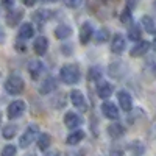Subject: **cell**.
<instances>
[{"label": "cell", "instance_id": "obj_16", "mask_svg": "<svg viewBox=\"0 0 156 156\" xmlns=\"http://www.w3.org/2000/svg\"><path fill=\"white\" fill-rule=\"evenodd\" d=\"M64 125H66L67 128H70V129H75L76 126L81 125V117L76 112L69 111V112H66V115H64Z\"/></svg>", "mask_w": 156, "mask_h": 156}, {"label": "cell", "instance_id": "obj_10", "mask_svg": "<svg viewBox=\"0 0 156 156\" xmlns=\"http://www.w3.org/2000/svg\"><path fill=\"white\" fill-rule=\"evenodd\" d=\"M55 89H56V78L55 76H45L41 81V84H39V87H37L39 94H42V95H47L50 92H53Z\"/></svg>", "mask_w": 156, "mask_h": 156}, {"label": "cell", "instance_id": "obj_3", "mask_svg": "<svg viewBox=\"0 0 156 156\" xmlns=\"http://www.w3.org/2000/svg\"><path fill=\"white\" fill-rule=\"evenodd\" d=\"M39 134H41V133H39V125L37 123H30L27 126V129L22 133V136L19 139V145L22 148H28L34 140H37Z\"/></svg>", "mask_w": 156, "mask_h": 156}, {"label": "cell", "instance_id": "obj_26", "mask_svg": "<svg viewBox=\"0 0 156 156\" xmlns=\"http://www.w3.org/2000/svg\"><path fill=\"white\" fill-rule=\"evenodd\" d=\"M50 17H51V11H47V9H39V11L34 12V16H33V19H34L36 22H39L41 25H42L44 22H47Z\"/></svg>", "mask_w": 156, "mask_h": 156}, {"label": "cell", "instance_id": "obj_15", "mask_svg": "<svg viewBox=\"0 0 156 156\" xmlns=\"http://www.w3.org/2000/svg\"><path fill=\"white\" fill-rule=\"evenodd\" d=\"M126 67H125V62H120V61H117V62H112L108 72L112 78H115V80H120V78H123V73H125Z\"/></svg>", "mask_w": 156, "mask_h": 156}, {"label": "cell", "instance_id": "obj_4", "mask_svg": "<svg viewBox=\"0 0 156 156\" xmlns=\"http://www.w3.org/2000/svg\"><path fill=\"white\" fill-rule=\"evenodd\" d=\"M69 98L72 101V105L80 112H86L87 111V100H86V97H84V94L81 92V90L72 89L70 94H69Z\"/></svg>", "mask_w": 156, "mask_h": 156}, {"label": "cell", "instance_id": "obj_27", "mask_svg": "<svg viewBox=\"0 0 156 156\" xmlns=\"http://www.w3.org/2000/svg\"><path fill=\"white\" fill-rule=\"evenodd\" d=\"M16 134H17V125H14V123H8L2 129V136L5 139H12Z\"/></svg>", "mask_w": 156, "mask_h": 156}, {"label": "cell", "instance_id": "obj_7", "mask_svg": "<svg viewBox=\"0 0 156 156\" xmlns=\"http://www.w3.org/2000/svg\"><path fill=\"white\" fill-rule=\"evenodd\" d=\"M150 47H151V44L147 42V41H137L133 45V48L129 50V56H131V58H140V56H144V55H147L148 51H150Z\"/></svg>", "mask_w": 156, "mask_h": 156}, {"label": "cell", "instance_id": "obj_34", "mask_svg": "<svg viewBox=\"0 0 156 156\" xmlns=\"http://www.w3.org/2000/svg\"><path fill=\"white\" fill-rule=\"evenodd\" d=\"M0 2H2V5L5 6V8H12L14 6V0H0Z\"/></svg>", "mask_w": 156, "mask_h": 156}, {"label": "cell", "instance_id": "obj_35", "mask_svg": "<svg viewBox=\"0 0 156 156\" xmlns=\"http://www.w3.org/2000/svg\"><path fill=\"white\" fill-rule=\"evenodd\" d=\"M67 156H84V151L83 150H73V151H69Z\"/></svg>", "mask_w": 156, "mask_h": 156}, {"label": "cell", "instance_id": "obj_19", "mask_svg": "<svg viewBox=\"0 0 156 156\" xmlns=\"http://www.w3.org/2000/svg\"><path fill=\"white\" fill-rule=\"evenodd\" d=\"M125 126L122 125V123H111L109 126H108V134H109V137H112V139H120L123 134H125Z\"/></svg>", "mask_w": 156, "mask_h": 156}, {"label": "cell", "instance_id": "obj_9", "mask_svg": "<svg viewBox=\"0 0 156 156\" xmlns=\"http://www.w3.org/2000/svg\"><path fill=\"white\" fill-rule=\"evenodd\" d=\"M101 114L106 117L109 120H117L120 117V112H119V108H117L112 101H105L101 105Z\"/></svg>", "mask_w": 156, "mask_h": 156}, {"label": "cell", "instance_id": "obj_21", "mask_svg": "<svg viewBox=\"0 0 156 156\" xmlns=\"http://www.w3.org/2000/svg\"><path fill=\"white\" fill-rule=\"evenodd\" d=\"M144 70L147 75H150L151 78H156V53L150 55L145 61V66H144Z\"/></svg>", "mask_w": 156, "mask_h": 156}, {"label": "cell", "instance_id": "obj_5", "mask_svg": "<svg viewBox=\"0 0 156 156\" xmlns=\"http://www.w3.org/2000/svg\"><path fill=\"white\" fill-rule=\"evenodd\" d=\"M25 109H27L25 101H22V100H14V101H11L9 105H8V108H6V115H8V119L14 120V119H19V117L25 112Z\"/></svg>", "mask_w": 156, "mask_h": 156}, {"label": "cell", "instance_id": "obj_13", "mask_svg": "<svg viewBox=\"0 0 156 156\" xmlns=\"http://www.w3.org/2000/svg\"><path fill=\"white\" fill-rule=\"evenodd\" d=\"M92 37H94V28H92V25H90V22H84L81 25V28H80V42L83 45H86Z\"/></svg>", "mask_w": 156, "mask_h": 156}, {"label": "cell", "instance_id": "obj_8", "mask_svg": "<svg viewBox=\"0 0 156 156\" xmlns=\"http://www.w3.org/2000/svg\"><path fill=\"white\" fill-rule=\"evenodd\" d=\"M117 101H119V106L122 108V111H131L133 109V97L126 90H119L117 92Z\"/></svg>", "mask_w": 156, "mask_h": 156}, {"label": "cell", "instance_id": "obj_18", "mask_svg": "<svg viewBox=\"0 0 156 156\" xmlns=\"http://www.w3.org/2000/svg\"><path fill=\"white\" fill-rule=\"evenodd\" d=\"M22 17H23L22 9H12L6 16V23L9 25V27H17V25L20 23V20H22Z\"/></svg>", "mask_w": 156, "mask_h": 156}, {"label": "cell", "instance_id": "obj_30", "mask_svg": "<svg viewBox=\"0 0 156 156\" xmlns=\"http://www.w3.org/2000/svg\"><path fill=\"white\" fill-rule=\"evenodd\" d=\"M131 19H133L131 17V8L126 6L120 14V20H122V23H131Z\"/></svg>", "mask_w": 156, "mask_h": 156}, {"label": "cell", "instance_id": "obj_37", "mask_svg": "<svg viewBox=\"0 0 156 156\" xmlns=\"http://www.w3.org/2000/svg\"><path fill=\"white\" fill-rule=\"evenodd\" d=\"M22 3H23L25 6H34L36 0H22Z\"/></svg>", "mask_w": 156, "mask_h": 156}, {"label": "cell", "instance_id": "obj_29", "mask_svg": "<svg viewBox=\"0 0 156 156\" xmlns=\"http://www.w3.org/2000/svg\"><path fill=\"white\" fill-rule=\"evenodd\" d=\"M17 154V148L12 145V144H8L2 148V153H0V156H16Z\"/></svg>", "mask_w": 156, "mask_h": 156}, {"label": "cell", "instance_id": "obj_43", "mask_svg": "<svg viewBox=\"0 0 156 156\" xmlns=\"http://www.w3.org/2000/svg\"><path fill=\"white\" fill-rule=\"evenodd\" d=\"M105 2H108V0H105ZM109 2H114V0H109Z\"/></svg>", "mask_w": 156, "mask_h": 156}, {"label": "cell", "instance_id": "obj_1", "mask_svg": "<svg viewBox=\"0 0 156 156\" xmlns=\"http://www.w3.org/2000/svg\"><path fill=\"white\" fill-rule=\"evenodd\" d=\"M59 80L64 84H76L81 80V70L76 64H64L59 70Z\"/></svg>", "mask_w": 156, "mask_h": 156}, {"label": "cell", "instance_id": "obj_40", "mask_svg": "<svg viewBox=\"0 0 156 156\" xmlns=\"http://www.w3.org/2000/svg\"><path fill=\"white\" fill-rule=\"evenodd\" d=\"M42 2H47V3H53V2H58V0H42Z\"/></svg>", "mask_w": 156, "mask_h": 156}, {"label": "cell", "instance_id": "obj_6", "mask_svg": "<svg viewBox=\"0 0 156 156\" xmlns=\"http://www.w3.org/2000/svg\"><path fill=\"white\" fill-rule=\"evenodd\" d=\"M125 47H126L125 36L120 34V33H115L112 36V39H111V51H112V53H115V55H120V53H123Z\"/></svg>", "mask_w": 156, "mask_h": 156}, {"label": "cell", "instance_id": "obj_20", "mask_svg": "<svg viewBox=\"0 0 156 156\" xmlns=\"http://www.w3.org/2000/svg\"><path fill=\"white\" fill-rule=\"evenodd\" d=\"M84 139V131H81V129H73V131L66 137V144L67 145H78V144H80V142Z\"/></svg>", "mask_w": 156, "mask_h": 156}, {"label": "cell", "instance_id": "obj_31", "mask_svg": "<svg viewBox=\"0 0 156 156\" xmlns=\"http://www.w3.org/2000/svg\"><path fill=\"white\" fill-rule=\"evenodd\" d=\"M87 76H89V80H90V81H98L100 78H101V70H100L98 67H92V69L89 70Z\"/></svg>", "mask_w": 156, "mask_h": 156}, {"label": "cell", "instance_id": "obj_32", "mask_svg": "<svg viewBox=\"0 0 156 156\" xmlns=\"http://www.w3.org/2000/svg\"><path fill=\"white\" fill-rule=\"evenodd\" d=\"M131 150H133V154L139 156V154L144 153L145 147H144V144H140V142H133V144H131Z\"/></svg>", "mask_w": 156, "mask_h": 156}, {"label": "cell", "instance_id": "obj_25", "mask_svg": "<svg viewBox=\"0 0 156 156\" xmlns=\"http://www.w3.org/2000/svg\"><path fill=\"white\" fill-rule=\"evenodd\" d=\"M140 37H142V30L137 23H131L129 25V28H128V39H131V41L137 42L140 41Z\"/></svg>", "mask_w": 156, "mask_h": 156}, {"label": "cell", "instance_id": "obj_17", "mask_svg": "<svg viewBox=\"0 0 156 156\" xmlns=\"http://www.w3.org/2000/svg\"><path fill=\"white\" fill-rule=\"evenodd\" d=\"M114 92V86L111 83H106V81H103L97 86V95L103 100H108Z\"/></svg>", "mask_w": 156, "mask_h": 156}, {"label": "cell", "instance_id": "obj_23", "mask_svg": "<svg viewBox=\"0 0 156 156\" xmlns=\"http://www.w3.org/2000/svg\"><path fill=\"white\" fill-rule=\"evenodd\" d=\"M70 34H72V28L69 27V25H66V23L58 25L56 30H55V36H56L58 39H61V41H64V39H69Z\"/></svg>", "mask_w": 156, "mask_h": 156}, {"label": "cell", "instance_id": "obj_22", "mask_svg": "<svg viewBox=\"0 0 156 156\" xmlns=\"http://www.w3.org/2000/svg\"><path fill=\"white\" fill-rule=\"evenodd\" d=\"M140 27H144V30L150 34H156V22L150 16H142L140 19Z\"/></svg>", "mask_w": 156, "mask_h": 156}, {"label": "cell", "instance_id": "obj_11", "mask_svg": "<svg viewBox=\"0 0 156 156\" xmlns=\"http://www.w3.org/2000/svg\"><path fill=\"white\" fill-rule=\"evenodd\" d=\"M48 50V39L45 36H37L33 42V51L37 56H42L47 53Z\"/></svg>", "mask_w": 156, "mask_h": 156}, {"label": "cell", "instance_id": "obj_41", "mask_svg": "<svg viewBox=\"0 0 156 156\" xmlns=\"http://www.w3.org/2000/svg\"><path fill=\"white\" fill-rule=\"evenodd\" d=\"M153 47L156 48V36H154V39H153Z\"/></svg>", "mask_w": 156, "mask_h": 156}, {"label": "cell", "instance_id": "obj_42", "mask_svg": "<svg viewBox=\"0 0 156 156\" xmlns=\"http://www.w3.org/2000/svg\"><path fill=\"white\" fill-rule=\"evenodd\" d=\"M0 123H2V112H0Z\"/></svg>", "mask_w": 156, "mask_h": 156}, {"label": "cell", "instance_id": "obj_38", "mask_svg": "<svg viewBox=\"0 0 156 156\" xmlns=\"http://www.w3.org/2000/svg\"><path fill=\"white\" fill-rule=\"evenodd\" d=\"M44 156H59V151H58V150H50V151H47Z\"/></svg>", "mask_w": 156, "mask_h": 156}, {"label": "cell", "instance_id": "obj_44", "mask_svg": "<svg viewBox=\"0 0 156 156\" xmlns=\"http://www.w3.org/2000/svg\"><path fill=\"white\" fill-rule=\"evenodd\" d=\"M154 8H156V0H154Z\"/></svg>", "mask_w": 156, "mask_h": 156}, {"label": "cell", "instance_id": "obj_28", "mask_svg": "<svg viewBox=\"0 0 156 156\" xmlns=\"http://www.w3.org/2000/svg\"><path fill=\"white\" fill-rule=\"evenodd\" d=\"M94 37H95V42L97 44H105L108 39H109V31L106 28H100L97 33H94Z\"/></svg>", "mask_w": 156, "mask_h": 156}, {"label": "cell", "instance_id": "obj_2", "mask_svg": "<svg viewBox=\"0 0 156 156\" xmlns=\"http://www.w3.org/2000/svg\"><path fill=\"white\" fill-rule=\"evenodd\" d=\"M23 89H25V81H23V78L20 75H16V73H12L6 78V81H5V90L9 94V95H19L23 92Z\"/></svg>", "mask_w": 156, "mask_h": 156}, {"label": "cell", "instance_id": "obj_14", "mask_svg": "<svg viewBox=\"0 0 156 156\" xmlns=\"http://www.w3.org/2000/svg\"><path fill=\"white\" fill-rule=\"evenodd\" d=\"M42 72H44V62L42 61L33 59V61L28 62V73L33 80H37V78L42 75Z\"/></svg>", "mask_w": 156, "mask_h": 156}, {"label": "cell", "instance_id": "obj_12", "mask_svg": "<svg viewBox=\"0 0 156 156\" xmlns=\"http://www.w3.org/2000/svg\"><path fill=\"white\" fill-rule=\"evenodd\" d=\"M34 34V28H33V25L30 22H23L20 27H19V33H17V39L20 42H25V41H28V39H31Z\"/></svg>", "mask_w": 156, "mask_h": 156}, {"label": "cell", "instance_id": "obj_36", "mask_svg": "<svg viewBox=\"0 0 156 156\" xmlns=\"http://www.w3.org/2000/svg\"><path fill=\"white\" fill-rule=\"evenodd\" d=\"M111 156H123V151L119 148H112L111 150Z\"/></svg>", "mask_w": 156, "mask_h": 156}, {"label": "cell", "instance_id": "obj_33", "mask_svg": "<svg viewBox=\"0 0 156 156\" xmlns=\"http://www.w3.org/2000/svg\"><path fill=\"white\" fill-rule=\"evenodd\" d=\"M84 0H66V5L69 8H80Z\"/></svg>", "mask_w": 156, "mask_h": 156}, {"label": "cell", "instance_id": "obj_39", "mask_svg": "<svg viewBox=\"0 0 156 156\" xmlns=\"http://www.w3.org/2000/svg\"><path fill=\"white\" fill-rule=\"evenodd\" d=\"M5 42V30L0 27V44H3Z\"/></svg>", "mask_w": 156, "mask_h": 156}, {"label": "cell", "instance_id": "obj_24", "mask_svg": "<svg viewBox=\"0 0 156 156\" xmlns=\"http://www.w3.org/2000/svg\"><path fill=\"white\" fill-rule=\"evenodd\" d=\"M50 145H51V136L48 133L39 134V137H37V148L41 151H47Z\"/></svg>", "mask_w": 156, "mask_h": 156}]
</instances>
